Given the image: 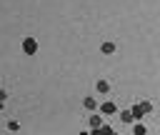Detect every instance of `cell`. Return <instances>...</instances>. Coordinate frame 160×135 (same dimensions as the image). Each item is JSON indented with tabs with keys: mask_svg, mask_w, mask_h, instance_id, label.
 <instances>
[{
	"mask_svg": "<svg viewBox=\"0 0 160 135\" xmlns=\"http://www.w3.org/2000/svg\"><path fill=\"white\" fill-rule=\"evenodd\" d=\"M80 135H90V132H85V130H82V132H80Z\"/></svg>",
	"mask_w": 160,
	"mask_h": 135,
	"instance_id": "cell-14",
	"label": "cell"
},
{
	"mask_svg": "<svg viewBox=\"0 0 160 135\" xmlns=\"http://www.w3.org/2000/svg\"><path fill=\"white\" fill-rule=\"evenodd\" d=\"M112 135H120V132H112Z\"/></svg>",
	"mask_w": 160,
	"mask_h": 135,
	"instance_id": "cell-15",
	"label": "cell"
},
{
	"mask_svg": "<svg viewBox=\"0 0 160 135\" xmlns=\"http://www.w3.org/2000/svg\"><path fill=\"white\" fill-rule=\"evenodd\" d=\"M100 112L102 115H112V112H118V105L110 102V100H105V102H100Z\"/></svg>",
	"mask_w": 160,
	"mask_h": 135,
	"instance_id": "cell-2",
	"label": "cell"
},
{
	"mask_svg": "<svg viewBox=\"0 0 160 135\" xmlns=\"http://www.w3.org/2000/svg\"><path fill=\"white\" fill-rule=\"evenodd\" d=\"M22 52L25 55H35L38 52V40L35 38H22Z\"/></svg>",
	"mask_w": 160,
	"mask_h": 135,
	"instance_id": "cell-1",
	"label": "cell"
},
{
	"mask_svg": "<svg viewBox=\"0 0 160 135\" xmlns=\"http://www.w3.org/2000/svg\"><path fill=\"white\" fill-rule=\"evenodd\" d=\"M88 125L95 130V128H100V125H102V118H100L98 112H92V115H90V120H88Z\"/></svg>",
	"mask_w": 160,
	"mask_h": 135,
	"instance_id": "cell-9",
	"label": "cell"
},
{
	"mask_svg": "<svg viewBox=\"0 0 160 135\" xmlns=\"http://www.w3.org/2000/svg\"><path fill=\"white\" fill-rule=\"evenodd\" d=\"M115 50H118V45H115V42H110V40L100 45V52H102V55H112Z\"/></svg>",
	"mask_w": 160,
	"mask_h": 135,
	"instance_id": "cell-5",
	"label": "cell"
},
{
	"mask_svg": "<svg viewBox=\"0 0 160 135\" xmlns=\"http://www.w3.org/2000/svg\"><path fill=\"white\" fill-rule=\"evenodd\" d=\"M82 105H85V110H90V112H95V110L100 108V102H98L95 98H90V95H88V98L82 100Z\"/></svg>",
	"mask_w": 160,
	"mask_h": 135,
	"instance_id": "cell-4",
	"label": "cell"
},
{
	"mask_svg": "<svg viewBox=\"0 0 160 135\" xmlns=\"http://www.w3.org/2000/svg\"><path fill=\"white\" fill-rule=\"evenodd\" d=\"M120 120H122V122H135L132 110H122V112H120Z\"/></svg>",
	"mask_w": 160,
	"mask_h": 135,
	"instance_id": "cell-10",
	"label": "cell"
},
{
	"mask_svg": "<svg viewBox=\"0 0 160 135\" xmlns=\"http://www.w3.org/2000/svg\"><path fill=\"white\" fill-rule=\"evenodd\" d=\"M112 132H115V130H112V128H110L108 122H102L100 128H95V130H90V135H112Z\"/></svg>",
	"mask_w": 160,
	"mask_h": 135,
	"instance_id": "cell-3",
	"label": "cell"
},
{
	"mask_svg": "<svg viewBox=\"0 0 160 135\" xmlns=\"http://www.w3.org/2000/svg\"><path fill=\"white\" fill-rule=\"evenodd\" d=\"M140 105H142L145 112H152V102H150V100H140Z\"/></svg>",
	"mask_w": 160,
	"mask_h": 135,
	"instance_id": "cell-12",
	"label": "cell"
},
{
	"mask_svg": "<svg viewBox=\"0 0 160 135\" xmlns=\"http://www.w3.org/2000/svg\"><path fill=\"white\" fill-rule=\"evenodd\" d=\"M95 90H98L100 95H108V92H110V82H108V80H98V82H95Z\"/></svg>",
	"mask_w": 160,
	"mask_h": 135,
	"instance_id": "cell-6",
	"label": "cell"
},
{
	"mask_svg": "<svg viewBox=\"0 0 160 135\" xmlns=\"http://www.w3.org/2000/svg\"><path fill=\"white\" fill-rule=\"evenodd\" d=\"M132 135H148V128L142 125V120H138V122H132Z\"/></svg>",
	"mask_w": 160,
	"mask_h": 135,
	"instance_id": "cell-8",
	"label": "cell"
},
{
	"mask_svg": "<svg viewBox=\"0 0 160 135\" xmlns=\"http://www.w3.org/2000/svg\"><path fill=\"white\" fill-rule=\"evenodd\" d=\"M0 110H5V100H0Z\"/></svg>",
	"mask_w": 160,
	"mask_h": 135,
	"instance_id": "cell-13",
	"label": "cell"
},
{
	"mask_svg": "<svg viewBox=\"0 0 160 135\" xmlns=\"http://www.w3.org/2000/svg\"><path fill=\"white\" fill-rule=\"evenodd\" d=\"M130 110H132V118H135V122H138V120H142L145 110H142V105H140V102H132V108H130Z\"/></svg>",
	"mask_w": 160,
	"mask_h": 135,
	"instance_id": "cell-7",
	"label": "cell"
},
{
	"mask_svg": "<svg viewBox=\"0 0 160 135\" xmlns=\"http://www.w3.org/2000/svg\"><path fill=\"white\" fill-rule=\"evenodd\" d=\"M8 130H10V132H18V130H20V122H18V120H8Z\"/></svg>",
	"mask_w": 160,
	"mask_h": 135,
	"instance_id": "cell-11",
	"label": "cell"
}]
</instances>
